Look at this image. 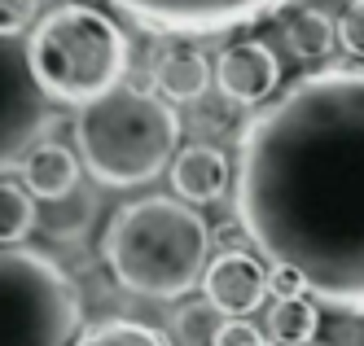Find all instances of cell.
Segmentation results:
<instances>
[{
    "label": "cell",
    "instance_id": "6da1fadb",
    "mask_svg": "<svg viewBox=\"0 0 364 346\" xmlns=\"http://www.w3.org/2000/svg\"><path fill=\"white\" fill-rule=\"evenodd\" d=\"M237 224L316 303L364 315V70L294 79L237 141Z\"/></svg>",
    "mask_w": 364,
    "mask_h": 346
},
{
    "label": "cell",
    "instance_id": "7a4b0ae2",
    "mask_svg": "<svg viewBox=\"0 0 364 346\" xmlns=\"http://www.w3.org/2000/svg\"><path fill=\"white\" fill-rule=\"evenodd\" d=\"M211 232L193 206L176 198H141L114 210L101 237L110 276L145 298H180L202 281Z\"/></svg>",
    "mask_w": 364,
    "mask_h": 346
},
{
    "label": "cell",
    "instance_id": "3957f363",
    "mask_svg": "<svg viewBox=\"0 0 364 346\" xmlns=\"http://www.w3.org/2000/svg\"><path fill=\"white\" fill-rule=\"evenodd\" d=\"M180 119L171 101L145 88L119 84L106 97L80 105L75 114V145L92 180L110 189H136L154 180L176 153Z\"/></svg>",
    "mask_w": 364,
    "mask_h": 346
},
{
    "label": "cell",
    "instance_id": "277c9868",
    "mask_svg": "<svg viewBox=\"0 0 364 346\" xmlns=\"http://www.w3.org/2000/svg\"><path fill=\"white\" fill-rule=\"evenodd\" d=\"M27 66L48 101L88 105L123 84L127 36L92 5H58L27 40Z\"/></svg>",
    "mask_w": 364,
    "mask_h": 346
},
{
    "label": "cell",
    "instance_id": "5b68a950",
    "mask_svg": "<svg viewBox=\"0 0 364 346\" xmlns=\"http://www.w3.org/2000/svg\"><path fill=\"white\" fill-rule=\"evenodd\" d=\"M75 333V281L31 246H0V346H70Z\"/></svg>",
    "mask_w": 364,
    "mask_h": 346
},
{
    "label": "cell",
    "instance_id": "8992f818",
    "mask_svg": "<svg viewBox=\"0 0 364 346\" xmlns=\"http://www.w3.org/2000/svg\"><path fill=\"white\" fill-rule=\"evenodd\" d=\"M48 123L53 110L27 66V48L0 36V171L18 167L40 145Z\"/></svg>",
    "mask_w": 364,
    "mask_h": 346
},
{
    "label": "cell",
    "instance_id": "52a82bcc",
    "mask_svg": "<svg viewBox=\"0 0 364 346\" xmlns=\"http://www.w3.org/2000/svg\"><path fill=\"white\" fill-rule=\"evenodd\" d=\"M106 5H119V13L141 22L145 31L224 36L232 26H246L255 18L281 9L285 0H106Z\"/></svg>",
    "mask_w": 364,
    "mask_h": 346
},
{
    "label": "cell",
    "instance_id": "ba28073f",
    "mask_svg": "<svg viewBox=\"0 0 364 346\" xmlns=\"http://www.w3.org/2000/svg\"><path fill=\"white\" fill-rule=\"evenodd\" d=\"M202 289H206V303L220 315L242 320V315L259 311V303L268 298V268L246 250H224L220 259L206 263Z\"/></svg>",
    "mask_w": 364,
    "mask_h": 346
},
{
    "label": "cell",
    "instance_id": "9c48e42d",
    "mask_svg": "<svg viewBox=\"0 0 364 346\" xmlns=\"http://www.w3.org/2000/svg\"><path fill=\"white\" fill-rule=\"evenodd\" d=\"M215 84L237 105H264L281 84V62L264 40H237L215 58Z\"/></svg>",
    "mask_w": 364,
    "mask_h": 346
},
{
    "label": "cell",
    "instance_id": "30bf717a",
    "mask_svg": "<svg viewBox=\"0 0 364 346\" xmlns=\"http://www.w3.org/2000/svg\"><path fill=\"white\" fill-rule=\"evenodd\" d=\"M232 180L228 158L211 145H189L185 153L171 163V184L176 193L185 198V206H206V202H220L224 189Z\"/></svg>",
    "mask_w": 364,
    "mask_h": 346
},
{
    "label": "cell",
    "instance_id": "8fae6325",
    "mask_svg": "<svg viewBox=\"0 0 364 346\" xmlns=\"http://www.w3.org/2000/svg\"><path fill=\"white\" fill-rule=\"evenodd\" d=\"M22 189L44 202H62L80 189V158L66 145H36L22 158Z\"/></svg>",
    "mask_w": 364,
    "mask_h": 346
},
{
    "label": "cell",
    "instance_id": "7c38bea8",
    "mask_svg": "<svg viewBox=\"0 0 364 346\" xmlns=\"http://www.w3.org/2000/svg\"><path fill=\"white\" fill-rule=\"evenodd\" d=\"M154 84H159L163 101H198L211 84V66L193 48H171L163 53L159 70H154Z\"/></svg>",
    "mask_w": 364,
    "mask_h": 346
},
{
    "label": "cell",
    "instance_id": "4fadbf2b",
    "mask_svg": "<svg viewBox=\"0 0 364 346\" xmlns=\"http://www.w3.org/2000/svg\"><path fill=\"white\" fill-rule=\"evenodd\" d=\"M268 333L277 346H311L321 333V311L311 298H277L268 311Z\"/></svg>",
    "mask_w": 364,
    "mask_h": 346
},
{
    "label": "cell",
    "instance_id": "5bb4252c",
    "mask_svg": "<svg viewBox=\"0 0 364 346\" xmlns=\"http://www.w3.org/2000/svg\"><path fill=\"white\" fill-rule=\"evenodd\" d=\"M285 44H290L299 58L316 62V58H325V53L338 44V26L321 9H294L290 18H285Z\"/></svg>",
    "mask_w": 364,
    "mask_h": 346
},
{
    "label": "cell",
    "instance_id": "9a60e30c",
    "mask_svg": "<svg viewBox=\"0 0 364 346\" xmlns=\"http://www.w3.org/2000/svg\"><path fill=\"white\" fill-rule=\"evenodd\" d=\"M36 228V202L14 180H0V246H22Z\"/></svg>",
    "mask_w": 364,
    "mask_h": 346
},
{
    "label": "cell",
    "instance_id": "2e32d148",
    "mask_svg": "<svg viewBox=\"0 0 364 346\" xmlns=\"http://www.w3.org/2000/svg\"><path fill=\"white\" fill-rule=\"evenodd\" d=\"M70 346H171V337L141 320H101L84 337H75Z\"/></svg>",
    "mask_w": 364,
    "mask_h": 346
},
{
    "label": "cell",
    "instance_id": "e0dca14e",
    "mask_svg": "<svg viewBox=\"0 0 364 346\" xmlns=\"http://www.w3.org/2000/svg\"><path fill=\"white\" fill-rule=\"evenodd\" d=\"M224 325V315L211 307V303H189L176 311V333H180V346H211L215 329Z\"/></svg>",
    "mask_w": 364,
    "mask_h": 346
},
{
    "label": "cell",
    "instance_id": "ac0fdd59",
    "mask_svg": "<svg viewBox=\"0 0 364 346\" xmlns=\"http://www.w3.org/2000/svg\"><path fill=\"white\" fill-rule=\"evenodd\" d=\"M333 26H338V44H343L351 58H364V0H347L343 18Z\"/></svg>",
    "mask_w": 364,
    "mask_h": 346
},
{
    "label": "cell",
    "instance_id": "d6986e66",
    "mask_svg": "<svg viewBox=\"0 0 364 346\" xmlns=\"http://www.w3.org/2000/svg\"><path fill=\"white\" fill-rule=\"evenodd\" d=\"M36 9H40V0H0V36H18V31H27V26L36 22Z\"/></svg>",
    "mask_w": 364,
    "mask_h": 346
},
{
    "label": "cell",
    "instance_id": "ffe728a7",
    "mask_svg": "<svg viewBox=\"0 0 364 346\" xmlns=\"http://www.w3.org/2000/svg\"><path fill=\"white\" fill-rule=\"evenodd\" d=\"M211 346H268L264 333H259L250 320H224L211 337Z\"/></svg>",
    "mask_w": 364,
    "mask_h": 346
},
{
    "label": "cell",
    "instance_id": "44dd1931",
    "mask_svg": "<svg viewBox=\"0 0 364 346\" xmlns=\"http://www.w3.org/2000/svg\"><path fill=\"white\" fill-rule=\"evenodd\" d=\"M325 346H364V315L347 311L343 320H333L325 329Z\"/></svg>",
    "mask_w": 364,
    "mask_h": 346
},
{
    "label": "cell",
    "instance_id": "7402d4cb",
    "mask_svg": "<svg viewBox=\"0 0 364 346\" xmlns=\"http://www.w3.org/2000/svg\"><path fill=\"white\" fill-rule=\"evenodd\" d=\"M268 294H277V298H299V294H307V289H303V281L290 268H268Z\"/></svg>",
    "mask_w": 364,
    "mask_h": 346
}]
</instances>
